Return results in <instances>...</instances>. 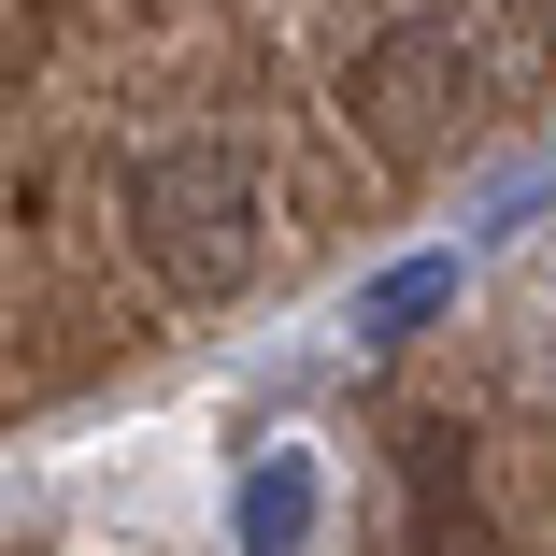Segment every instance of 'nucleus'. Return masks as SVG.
Returning <instances> with one entry per match:
<instances>
[{
	"instance_id": "nucleus-3",
	"label": "nucleus",
	"mask_w": 556,
	"mask_h": 556,
	"mask_svg": "<svg viewBox=\"0 0 556 556\" xmlns=\"http://www.w3.org/2000/svg\"><path fill=\"white\" fill-rule=\"evenodd\" d=\"M300 514H314V471H300V457H271V471L243 485V542H257V556H286V542H300Z\"/></svg>"
},
{
	"instance_id": "nucleus-2",
	"label": "nucleus",
	"mask_w": 556,
	"mask_h": 556,
	"mask_svg": "<svg viewBox=\"0 0 556 556\" xmlns=\"http://www.w3.org/2000/svg\"><path fill=\"white\" fill-rule=\"evenodd\" d=\"M343 115L386 143V157H457L485 129V43L457 15H386L357 58H343Z\"/></svg>"
},
{
	"instance_id": "nucleus-1",
	"label": "nucleus",
	"mask_w": 556,
	"mask_h": 556,
	"mask_svg": "<svg viewBox=\"0 0 556 556\" xmlns=\"http://www.w3.org/2000/svg\"><path fill=\"white\" fill-rule=\"evenodd\" d=\"M129 229H143V271L172 286V300H229V286H257V157L243 143H157L143 172H129Z\"/></svg>"
},
{
	"instance_id": "nucleus-4",
	"label": "nucleus",
	"mask_w": 556,
	"mask_h": 556,
	"mask_svg": "<svg viewBox=\"0 0 556 556\" xmlns=\"http://www.w3.org/2000/svg\"><path fill=\"white\" fill-rule=\"evenodd\" d=\"M528 15H542V29H556V0H528Z\"/></svg>"
}]
</instances>
